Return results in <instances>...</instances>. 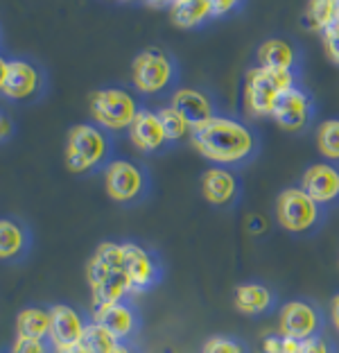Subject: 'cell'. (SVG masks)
I'll return each mask as SVG.
<instances>
[{
  "label": "cell",
  "mask_w": 339,
  "mask_h": 353,
  "mask_svg": "<svg viewBox=\"0 0 339 353\" xmlns=\"http://www.w3.org/2000/svg\"><path fill=\"white\" fill-rule=\"evenodd\" d=\"M190 143L215 168H238L258 154V136L245 120L217 114L206 123L195 125Z\"/></svg>",
  "instance_id": "6da1fadb"
},
{
  "label": "cell",
  "mask_w": 339,
  "mask_h": 353,
  "mask_svg": "<svg viewBox=\"0 0 339 353\" xmlns=\"http://www.w3.org/2000/svg\"><path fill=\"white\" fill-rule=\"evenodd\" d=\"M86 281L93 294V308L132 299V288L125 272L123 243H100L86 263Z\"/></svg>",
  "instance_id": "7a4b0ae2"
},
{
  "label": "cell",
  "mask_w": 339,
  "mask_h": 353,
  "mask_svg": "<svg viewBox=\"0 0 339 353\" xmlns=\"http://www.w3.org/2000/svg\"><path fill=\"white\" fill-rule=\"evenodd\" d=\"M63 161H66L68 170L75 174H93L100 170L104 172V168L113 161L111 134L95 123L72 125L66 136Z\"/></svg>",
  "instance_id": "3957f363"
},
{
  "label": "cell",
  "mask_w": 339,
  "mask_h": 353,
  "mask_svg": "<svg viewBox=\"0 0 339 353\" xmlns=\"http://www.w3.org/2000/svg\"><path fill=\"white\" fill-rule=\"evenodd\" d=\"M294 86H301V75L289 70L254 66L242 82V111L249 118H271L278 98Z\"/></svg>",
  "instance_id": "277c9868"
},
{
  "label": "cell",
  "mask_w": 339,
  "mask_h": 353,
  "mask_svg": "<svg viewBox=\"0 0 339 353\" xmlns=\"http://www.w3.org/2000/svg\"><path fill=\"white\" fill-rule=\"evenodd\" d=\"M132 82L136 91L147 98H163L167 93L172 95L179 82L176 59L161 48H147L136 54L132 63Z\"/></svg>",
  "instance_id": "5b68a950"
},
{
  "label": "cell",
  "mask_w": 339,
  "mask_h": 353,
  "mask_svg": "<svg viewBox=\"0 0 339 353\" xmlns=\"http://www.w3.org/2000/svg\"><path fill=\"white\" fill-rule=\"evenodd\" d=\"M141 109L143 107L138 98L120 86L100 88L88 100V111H91L93 123L102 127V130H107L109 134H123L132 130Z\"/></svg>",
  "instance_id": "8992f818"
},
{
  "label": "cell",
  "mask_w": 339,
  "mask_h": 353,
  "mask_svg": "<svg viewBox=\"0 0 339 353\" xmlns=\"http://www.w3.org/2000/svg\"><path fill=\"white\" fill-rule=\"evenodd\" d=\"M326 208L319 206L305 190L298 186H289L278 192L276 197V220L289 234L303 236L312 234L321 227Z\"/></svg>",
  "instance_id": "52a82bcc"
},
{
  "label": "cell",
  "mask_w": 339,
  "mask_h": 353,
  "mask_svg": "<svg viewBox=\"0 0 339 353\" xmlns=\"http://www.w3.org/2000/svg\"><path fill=\"white\" fill-rule=\"evenodd\" d=\"M0 93L10 102H34L45 93V75L34 61L5 57L0 61Z\"/></svg>",
  "instance_id": "ba28073f"
},
{
  "label": "cell",
  "mask_w": 339,
  "mask_h": 353,
  "mask_svg": "<svg viewBox=\"0 0 339 353\" xmlns=\"http://www.w3.org/2000/svg\"><path fill=\"white\" fill-rule=\"evenodd\" d=\"M104 190L118 204H138L150 192V174L141 163L113 159L104 168Z\"/></svg>",
  "instance_id": "9c48e42d"
},
{
  "label": "cell",
  "mask_w": 339,
  "mask_h": 353,
  "mask_svg": "<svg viewBox=\"0 0 339 353\" xmlns=\"http://www.w3.org/2000/svg\"><path fill=\"white\" fill-rule=\"evenodd\" d=\"M125 247V272L132 288V296L152 290L163 279V265L158 256L138 243H123Z\"/></svg>",
  "instance_id": "30bf717a"
},
{
  "label": "cell",
  "mask_w": 339,
  "mask_h": 353,
  "mask_svg": "<svg viewBox=\"0 0 339 353\" xmlns=\"http://www.w3.org/2000/svg\"><path fill=\"white\" fill-rule=\"evenodd\" d=\"M317 114L312 95L303 86H294L278 98L271 111V120L285 132H303L308 130Z\"/></svg>",
  "instance_id": "8fae6325"
},
{
  "label": "cell",
  "mask_w": 339,
  "mask_h": 353,
  "mask_svg": "<svg viewBox=\"0 0 339 353\" xmlns=\"http://www.w3.org/2000/svg\"><path fill=\"white\" fill-rule=\"evenodd\" d=\"M280 333L298 342L319 338L324 331V312L310 301L294 299L280 306Z\"/></svg>",
  "instance_id": "7c38bea8"
},
{
  "label": "cell",
  "mask_w": 339,
  "mask_h": 353,
  "mask_svg": "<svg viewBox=\"0 0 339 353\" xmlns=\"http://www.w3.org/2000/svg\"><path fill=\"white\" fill-rule=\"evenodd\" d=\"M298 188L305 190L319 206L330 208L339 204V165L319 161L310 163L301 174Z\"/></svg>",
  "instance_id": "4fadbf2b"
},
{
  "label": "cell",
  "mask_w": 339,
  "mask_h": 353,
  "mask_svg": "<svg viewBox=\"0 0 339 353\" xmlns=\"http://www.w3.org/2000/svg\"><path fill=\"white\" fill-rule=\"evenodd\" d=\"M88 322L79 310L66 303H54L50 308V342L52 349H66V347H77L82 344V338L86 333Z\"/></svg>",
  "instance_id": "5bb4252c"
},
{
  "label": "cell",
  "mask_w": 339,
  "mask_h": 353,
  "mask_svg": "<svg viewBox=\"0 0 339 353\" xmlns=\"http://www.w3.org/2000/svg\"><path fill=\"white\" fill-rule=\"evenodd\" d=\"M93 322H98L116 338L118 342H129L138 333L141 328V315L138 308L134 306L132 299L109 303V306L93 308Z\"/></svg>",
  "instance_id": "9a60e30c"
},
{
  "label": "cell",
  "mask_w": 339,
  "mask_h": 353,
  "mask_svg": "<svg viewBox=\"0 0 339 353\" xmlns=\"http://www.w3.org/2000/svg\"><path fill=\"white\" fill-rule=\"evenodd\" d=\"M199 186L206 202L217 208L233 206L240 197V179L229 168H208L201 174Z\"/></svg>",
  "instance_id": "2e32d148"
},
{
  "label": "cell",
  "mask_w": 339,
  "mask_h": 353,
  "mask_svg": "<svg viewBox=\"0 0 339 353\" xmlns=\"http://www.w3.org/2000/svg\"><path fill=\"white\" fill-rule=\"evenodd\" d=\"M127 134H129L132 145L138 152H143V154H154V152H161L170 145L158 114L150 107L141 109V114L136 116L132 130H129Z\"/></svg>",
  "instance_id": "e0dca14e"
},
{
  "label": "cell",
  "mask_w": 339,
  "mask_h": 353,
  "mask_svg": "<svg viewBox=\"0 0 339 353\" xmlns=\"http://www.w3.org/2000/svg\"><path fill=\"white\" fill-rule=\"evenodd\" d=\"M170 107H174L179 111L192 127L206 123V120H211L213 116L220 114L213 95H208L206 91H201V88H192V86L176 88V91L170 95Z\"/></svg>",
  "instance_id": "ac0fdd59"
},
{
  "label": "cell",
  "mask_w": 339,
  "mask_h": 353,
  "mask_svg": "<svg viewBox=\"0 0 339 353\" xmlns=\"http://www.w3.org/2000/svg\"><path fill=\"white\" fill-rule=\"evenodd\" d=\"M256 66L274 68V70H289V73L301 75V50L287 39L271 37L258 46L256 50Z\"/></svg>",
  "instance_id": "d6986e66"
},
{
  "label": "cell",
  "mask_w": 339,
  "mask_h": 353,
  "mask_svg": "<svg viewBox=\"0 0 339 353\" xmlns=\"http://www.w3.org/2000/svg\"><path fill=\"white\" fill-rule=\"evenodd\" d=\"M32 247V234L28 224L14 218L0 220V259L5 263H14L25 259Z\"/></svg>",
  "instance_id": "ffe728a7"
},
{
  "label": "cell",
  "mask_w": 339,
  "mask_h": 353,
  "mask_svg": "<svg viewBox=\"0 0 339 353\" xmlns=\"http://www.w3.org/2000/svg\"><path fill=\"white\" fill-rule=\"evenodd\" d=\"M233 306L238 312L249 317L267 315L276 306V296L263 283H240L233 290Z\"/></svg>",
  "instance_id": "44dd1931"
},
{
  "label": "cell",
  "mask_w": 339,
  "mask_h": 353,
  "mask_svg": "<svg viewBox=\"0 0 339 353\" xmlns=\"http://www.w3.org/2000/svg\"><path fill=\"white\" fill-rule=\"evenodd\" d=\"M170 14H172L174 26L183 30H197L215 19L213 0H176L172 3Z\"/></svg>",
  "instance_id": "7402d4cb"
},
{
  "label": "cell",
  "mask_w": 339,
  "mask_h": 353,
  "mask_svg": "<svg viewBox=\"0 0 339 353\" xmlns=\"http://www.w3.org/2000/svg\"><path fill=\"white\" fill-rule=\"evenodd\" d=\"M50 335V308L30 306L16 317V338L23 340H48Z\"/></svg>",
  "instance_id": "603a6c76"
},
{
  "label": "cell",
  "mask_w": 339,
  "mask_h": 353,
  "mask_svg": "<svg viewBox=\"0 0 339 353\" xmlns=\"http://www.w3.org/2000/svg\"><path fill=\"white\" fill-rule=\"evenodd\" d=\"M305 28L324 34L326 30L339 23V0H312L305 7Z\"/></svg>",
  "instance_id": "cb8c5ba5"
},
{
  "label": "cell",
  "mask_w": 339,
  "mask_h": 353,
  "mask_svg": "<svg viewBox=\"0 0 339 353\" xmlns=\"http://www.w3.org/2000/svg\"><path fill=\"white\" fill-rule=\"evenodd\" d=\"M314 141H317L319 154L328 163L339 165V118L321 120L317 125V132H314Z\"/></svg>",
  "instance_id": "d4e9b609"
},
{
  "label": "cell",
  "mask_w": 339,
  "mask_h": 353,
  "mask_svg": "<svg viewBox=\"0 0 339 353\" xmlns=\"http://www.w3.org/2000/svg\"><path fill=\"white\" fill-rule=\"evenodd\" d=\"M156 114L161 118V125H163V132L167 136L170 145H172V143H181L185 139H190L192 125L174 107H170V104H167V107L156 109Z\"/></svg>",
  "instance_id": "484cf974"
},
{
  "label": "cell",
  "mask_w": 339,
  "mask_h": 353,
  "mask_svg": "<svg viewBox=\"0 0 339 353\" xmlns=\"http://www.w3.org/2000/svg\"><path fill=\"white\" fill-rule=\"evenodd\" d=\"M82 347L88 353H113L120 347V342L113 338L107 328L100 326L98 322H93V319H91L88 326H86L84 338H82Z\"/></svg>",
  "instance_id": "4316f807"
},
{
  "label": "cell",
  "mask_w": 339,
  "mask_h": 353,
  "mask_svg": "<svg viewBox=\"0 0 339 353\" xmlns=\"http://www.w3.org/2000/svg\"><path fill=\"white\" fill-rule=\"evenodd\" d=\"M301 344L294 338H287L282 333H269L263 338V353H298Z\"/></svg>",
  "instance_id": "83f0119b"
},
{
  "label": "cell",
  "mask_w": 339,
  "mask_h": 353,
  "mask_svg": "<svg viewBox=\"0 0 339 353\" xmlns=\"http://www.w3.org/2000/svg\"><path fill=\"white\" fill-rule=\"evenodd\" d=\"M201 353H247V347L233 338H222V335H217V338H211L204 344V351Z\"/></svg>",
  "instance_id": "f1b7e54d"
},
{
  "label": "cell",
  "mask_w": 339,
  "mask_h": 353,
  "mask_svg": "<svg viewBox=\"0 0 339 353\" xmlns=\"http://www.w3.org/2000/svg\"><path fill=\"white\" fill-rule=\"evenodd\" d=\"M321 43H324L326 57L333 61L335 66H339V23L321 34Z\"/></svg>",
  "instance_id": "f546056e"
},
{
  "label": "cell",
  "mask_w": 339,
  "mask_h": 353,
  "mask_svg": "<svg viewBox=\"0 0 339 353\" xmlns=\"http://www.w3.org/2000/svg\"><path fill=\"white\" fill-rule=\"evenodd\" d=\"M12 353H52V347L48 340H23L16 338Z\"/></svg>",
  "instance_id": "4dcf8cb0"
},
{
  "label": "cell",
  "mask_w": 339,
  "mask_h": 353,
  "mask_svg": "<svg viewBox=\"0 0 339 353\" xmlns=\"http://www.w3.org/2000/svg\"><path fill=\"white\" fill-rule=\"evenodd\" d=\"M298 353H337V347H333V342L326 340L324 335H319V338L305 340Z\"/></svg>",
  "instance_id": "1f68e13d"
},
{
  "label": "cell",
  "mask_w": 339,
  "mask_h": 353,
  "mask_svg": "<svg viewBox=\"0 0 339 353\" xmlns=\"http://www.w3.org/2000/svg\"><path fill=\"white\" fill-rule=\"evenodd\" d=\"M238 10H242V3H238V0H213V16L215 19H220V16H229Z\"/></svg>",
  "instance_id": "d6a6232c"
},
{
  "label": "cell",
  "mask_w": 339,
  "mask_h": 353,
  "mask_svg": "<svg viewBox=\"0 0 339 353\" xmlns=\"http://www.w3.org/2000/svg\"><path fill=\"white\" fill-rule=\"evenodd\" d=\"M330 319H333L335 328L339 331V292L333 296V301H330Z\"/></svg>",
  "instance_id": "836d02e7"
},
{
  "label": "cell",
  "mask_w": 339,
  "mask_h": 353,
  "mask_svg": "<svg viewBox=\"0 0 339 353\" xmlns=\"http://www.w3.org/2000/svg\"><path fill=\"white\" fill-rule=\"evenodd\" d=\"M52 353H88L82 344H77V347H66V349H52Z\"/></svg>",
  "instance_id": "e575fe53"
},
{
  "label": "cell",
  "mask_w": 339,
  "mask_h": 353,
  "mask_svg": "<svg viewBox=\"0 0 339 353\" xmlns=\"http://www.w3.org/2000/svg\"><path fill=\"white\" fill-rule=\"evenodd\" d=\"M113 353H138V351H136L129 342H120V347L113 351Z\"/></svg>",
  "instance_id": "d590c367"
}]
</instances>
